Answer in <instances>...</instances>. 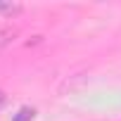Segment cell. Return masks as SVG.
Instances as JSON below:
<instances>
[{
	"label": "cell",
	"mask_w": 121,
	"mask_h": 121,
	"mask_svg": "<svg viewBox=\"0 0 121 121\" xmlns=\"http://www.w3.org/2000/svg\"><path fill=\"white\" fill-rule=\"evenodd\" d=\"M14 36H17L14 29H0V52H3V50L14 40Z\"/></svg>",
	"instance_id": "cell-1"
},
{
	"label": "cell",
	"mask_w": 121,
	"mask_h": 121,
	"mask_svg": "<svg viewBox=\"0 0 121 121\" xmlns=\"http://www.w3.org/2000/svg\"><path fill=\"white\" fill-rule=\"evenodd\" d=\"M33 116H36V112H33L31 107H22V109L14 114L12 121H33Z\"/></svg>",
	"instance_id": "cell-2"
},
{
	"label": "cell",
	"mask_w": 121,
	"mask_h": 121,
	"mask_svg": "<svg viewBox=\"0 0 121 121\" xmlns=\"http://www.w3.org/2000/svg\"><path fill=\"white\" fill-rule=\"evenodd\" d=\"M0 12H3V14H19L22 5L19 3H0Z\"/></svg>",
	"instance_id": "cell-3"
},
{
	"label": "cell",
	"mask_w": 121,
	"mask_h": 121,
	"mask_svg": "<svg viewBox=\"0 0 121 121\" xmlns=\"http://www.w3.org/2000/svg\"><path fill=\"white\" fill-rule=\"evenodd\" d=\"M3 107H5V93L0 90V109H3Z\"/></svg>",
	"instance_id": "cell-4"
}]
</instances>
